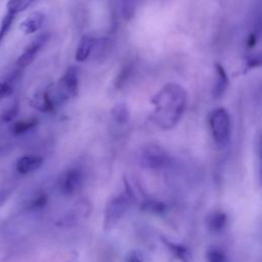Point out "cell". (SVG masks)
Here are the masks:
<instances>
[{"mask_svg":"<svg viewBox=\"0 0 262 262\" xmlns=\"http://www.w3.org/2000/svg\"><path fill=\"white\" fill-rule=\"evenodd\" d=\"M186 91L181 85L176 83L165 85L151 98L154 122L161 129H172L180 121L186 107Z\"/></svg>","mask_w":262,"mask_h":262,"instance_id":"cell-1","label":"cell"},{"mask_svg":"<svg viewBox=\"0 0 262 262\" xmlns=\"http://www.w3.org/2000/svg\"><path fill=\"white\" fill-rule=\"evenodd\" d=\"M209 123L214 141L218 145H225L231 132V121L227 111L223 107L216 108L211 114Z\"/></svg>","mask_w":262,"mask_h":262,"instance_id":"cell-2","label":"cell"},{"mask_svg":"<svg viewBox=\"0 0 262 262\" xmlns=\"http://www.w3.org/2000/svg\"><path fill=\"white\" fill-rule=\"evenodd\" d=\"M129 208V200L123 194L114 196L104 209L103 229L105 231L113 229L125 215Z\"/></svg>","mask_w":262,"mask_h":262,"instance_id":"cell-3","label":"cell"},{"mask_svg":"<svg viewBox=\"0 0 262 262\" xmlns=\"http://www.w3.org/2000/svg\"><path fill=\"white\" fill-rule=\"evenodd\" d=\"M169 161V157L164 148L158 144L145 145L139 154L140 164L148 169H160Z\"/></svg>","mask_w":262,"mask_h":262,"instance_id":"cell-4","label":"cell"},{"mask_svg":"<svg viewBox=\"0 0 262 262\" xmlns=\"http://www.w3.org/2000/svg\"><path fill=\"white\" fill-rule=\"evenodd\" d=\"M55 89L61 102L68 100L69 98L75 97L79 90V75L77 68H69L60 80L56 83Z\"/></svg>","mask_w":262,"mask_h":262,"instance_id":"cell-5","label":"cell"},{"mask_svg":"<svg viewBox=\"0 0 262 262\" xmlns=\"http://www.w3.org/2000/svg\"><path fill=\"white\" fill-rule=\"evenodd\" d=\"M48 34H41L36 37L24 50V52L18 56L16 60V64L18 68H25L31 64L35 58L37 57L39 51L44 46V44L48 40Z\"/></svg>","mask_w":262,"mask_h":262,"instance_id":"cell-6","label":"cell"},{"mask_svg":"<svg viewBox=\"0 0 262 262\" xmlns=\"http://www.w3.org/2000/svg\"><path fill=\"white\" fill-rule=\"evenodd\" d=\"M82 184V173L78 169L68 170L59 181V188L64 194H73Z\"/></svg>","mask_w":262,"mask_h":262,"instance_id":"cell-7","label":"cell"},{"mask_svg":"<svg viewBox=\"0 0 262 262\" xmlns=\"http://www.w3.org/2000/svg\"><path fill=\"white\" fill-rule=\"evenodd\" d=\"M43 164V158L37 155H26L20 157L16 164L15 169L19 174H29L38 170Z\"/></svg>","mask_w":262,"mask_h":262,"instance_id":"cell-8","label":"cell"},{"mask_svg":"<svg viewBox=\"0 0 262 262\" xmlns=\"http://www.w3.org/2000/svg\"><path fill=\"white\" fill-rule=\"evenodd\" d=\"M44 20L45 15L42 12L34 11L19 24V30L26 35L34 34L42 27Z\"/></svg>","mask_w":262,"mask_h":262,"instance_id":"cell-9","label":"cell"},{"mask_svg":"<svg viewBox=\"0 0 262 262\" xmlns=\"http://www.w3.org/2000/svg\"><path fill=\"white\" fill-rule=\"evenodd\" d=\"M97 39L91 36H83L78 44L75 58L77 61H85L93 53Z\"/></svg>","mask_w":262,"mask_h":262,"instance_id":"cell-10","label":"cell"},{"mask_svg":"<svg viewBox=\"0 0 262 262\" xmlns=\"http://www.w3.org/2000/svg\"><path fill=\"white\" fill-rule=\"evenodd\" d=\"M30 103L34 108H36L40 112H43V113H51L54 111V108L56 106L54 104V102L52 101L47 89L35 94L31 98Z\"/></svg>","mask_w":262,"mask_h":262,"instance_id":"cell-11","label":"cell"},{"mask_svg":"<svg viewBox=\"0 0 262 262\" xmlns=\"http://www.w3.org/2000/svg\"><path fill=\"white\" fill-rule=\"evenodd\" d=\"M215 69H216V81L212 90V95L215 99H218L224 94L228 86V78L225 70L221 64L216 63Z\"/></svg>","mask_w":262,"mask_h":262,"instance_id":"cell-12","label":"cell"},{"mask_svg":"<svg viewBox=\"0 0 262 262\" xmlns=\"http://www.w3.org/2000/svg\"><path fill=\"white\" fill-rule=\"evenodd\" d=\"M226 222H227V216L224 212H221V211L212 213L207 219L208 227L213 232L221 231L225 227Z\"/></svg>","mask_w":262,"mask_h":262,"instance_id":"cell-13","label":"cell"},{"mask_svg":"<svg viewBox=\"0 0 262 262\" xmlns=\"http://www.w3.org/2000/svg\"><path fill=\"white\" fill-rule=\"evenodd\" d=\"M165 243L181 262H193V256L187 247L179 244H173L168 241H165Z\"/></svg>","mask_w":262,"mask_h":262,"instance_id":"cell-14","label":"cell"},{"mask_svg":"<svg viewBox=\"0 0 262 262\" xmlns=\"http://www.w3.org/2000/svg\"><path fill=\"white\" fill-rule=\"evenodd\" d=\"M38 124V120L36 118H31L28 120H23V121H18L16 122L13 126H12V133L15 136L21 135L24 133H26L27 131L31 130L33 127H35Z\"/></svg>","mask_w":262,"mask_h":262,"instance_id":"cell-15","label":"cell"},{"mask_svg":"<svg viewBox=\"0 0 262 262\" xmlns=\"http://www.w3.org/2000/svg\"><path fill=\"white\" fill-rule=\"evenodd\" d=\"M34 0H8L6 4L7 12L11 14H17L24 10H26Z\"/></svg>","mask_w":262,"mask_h":262,"instance_id":"cell-16","label":"cell"},{"mask_svg":"<svg viewBox=\"0 0 262 262\" xmlns=\"http://www.w3.org/2000/svg\"><path fill=\"white\" fill-rule=\"evenodd\" d=\"M112 117L119 124L126 123L129 118V112H128L127 105L125 103L116 104L112 108Z\"/></svg>","mask_w":262,"mask_h":262,"instance_id":"cell-17","label":"cell"},{"mask_svg":"<svg viewBox=\"0 0 262 262\" xmlns=\"http://www.w3.org/2000/svg\"><path fill=\"white\" fill-rule=\"evenodd\" d=\"M138 0H121V12L126 20H130L135 15Z\"/></svg>","mask_w":262,"mask_h":262,"instance_id":"cell-18","label":"cell"},{"mask_svg":"<svg viewBox=\"0 0 262 262\" xmlns=\"http://www.w3.org/2000/svg\"><path fill=\"white\" fill-rule=\"evenodd\" d=\"M14 16H15L14 14H11V13L7 12L1 20V24H0V46H1L4 38L6 37V35L8 34V32L11 28V25L14 20Z\"/></svg>","mask_w":262,"mask_h":262,"instance_id":"cell-19","label":"cell"},{"mask_svg":"<svg viewBox=\"0 0 262 262\" xmlns=\"http://www.w3.org/2000/svg\"><path fill=\"white\" fill-rule=\"evenodd\" d=\"M18 110H19L18 102L15 101L13 104L9 105L7 108L2 111V113L0 115V122L1 123H9V122H11L17 116Z\"/></svg>","mask_w":262,"mask_h":262,"instance_id":"cell-20","label":"cell"},{"mask_svg":"<svg viewBox=\"0 0 262 262\" xmlns=\"http://www.w3.org/2000/svg\"><path fill=\"white\" fill-rule=\"evenodd\" d=\"M208 262H228L225 254L218 249H212L207 253Z\"/></svg>","mask_w":262,"mask_h":262,"instance_id":"cell-21","label":"cell"},{"mask_svg":"<svg viewBox=\"0 0 262 262\" xmlns=\"http://www.w3.org/2000/svg\"><path fill=\"white\" fill-rule=\"evenodd\" d=\"M46 203H47V195L44 193H40L32 200V202L29 205V208L33 210L40 209V208H43L46 205Z\"/></svg>","mask_w":262,"mask_h":262,"instance_id":"cell-22","label":"cell"},{"mask_svg":"<svg viewBox=\"0 0 262 262\" xmlns=\"http://www.w3.org/2000/svg\"><path fill=\"white\" fill-rule=\"evenodd\" d=\"M144 209L145 210H148L152 213H163L165 211V204L163 203H159V202H155V201H151V202H147L144 206Z\"/></svg>","mask_w":262,"mask_h":262,"instance_id":"cell-23","label":"cell"},{"mask_svg":"<svg viewBox=\"0 0 262 262\" xmlns=\"http://www.w3.org/2000/svg\"><path fill=\"white\" fill-rule=\"evenodd\" d=\"M13 92V86L9 81H4L0 83V99L9 96Z\"/></svg>","mask_w":262,"mask_h":262,"instance_id":"cell-24","label":"cell"},{"mask_svg":"<svg viewBox=\"0 0 262 262\" xmlns=\"http://www.w3.org/2000/svg\"><path fill=\"white\" fill-rule=\"evenodd\" d=\"M256 41H257L256 36L252 34V35L249 37V39H248V45H249V47H253V46H255Z\"/></svg>","mask_w":262,"mask_h":262,"instance_id":"cell-25","label":"cell"},{"mask_svg":"<svg viewBox=\"0 0 262 262\" xmlns=\"http://www.w3.org/2000/svg\"><path fill=\"white\" fill-rule=\"evenodd\" d=\"M128 262H141V261L139 260V258H138V257H136V256L132 255V256H130V257H129Z\"/></svg>","mask_w":262,"mask_h":262,"instance_id":"cell-26","label":"cell"}]
</instances>
